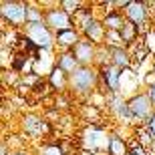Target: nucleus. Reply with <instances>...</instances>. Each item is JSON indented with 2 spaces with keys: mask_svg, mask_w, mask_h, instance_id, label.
Returning a JSON list of instances; mask_svg holds the SVG:
<instances>
[{
  "mask_svg": "<svg viewBox=\"0 0 155 155\" xmlns=\"http://www.w3.org/2000/svg\"><path fill=\"white\" fill-rule=\"evenodd\" d=\"M0 18H2V28L14 30L24 28L28 24V2L20 0H2L0 2Z\"/></svg>",
  "mask_w": 155,
  "mask_h": 155,
  "instance_id": "nucleus-1",
  "label": "nucleus"
},
{
  "mask_svg": "<svg viewBox=\"0 0 155 155\" xmlns=\"http://www.w3.org/2000/svg\"><path fill=\"white\" fill-rule=\"evenodd\" d=\"M99 69L97 67H79L69 79V89L77 95H91L99 91Z\"/></svg>",
  "mask_w": 155,
  "mask_h": 155,
  "instance_id": "nucleus-2",
  "label": "nucleus"
},
{
  "mask_svg": "<svg viewBox=\"0 0 155 155\" xmlns=\"http://www.w3.org/2000/svg\"><path fill=\"white\" fill-rule=\"evenodd\" d=\"M127 105H129V111L133 115V121L139 125H145L149 121V117L155 113V105L151 97L147 95V91H137L135 95L127 97Z\"/></svg>",
  "mask_w": 155,
  "mask_h": 155,
  "instance_id": "nucleus-3",
  "label": "nucleus"
},
{
  "mask_svg": "<svg viewBox=\"0 0 155 155\" xmlns=\"http://www.w3.org/2000/svg\"><path fill=\"white\" fill-rule=\"evenodd\" d=\"M22 35L32 40L40 51H52V48L57 46L54 32H52L45 22H28L22 28Z\"/></svg>",
  "mask_w": 155,
  "mask_h": 155,
  "instance_id": "nucleus-4",
  "label": "nucleus"
},
{
  "mask_svg": "<svg viewBox=\"0 0 155 155\" xmlns=\"http://www.w3.org/2000/svg\"><path fill=\"white\" fill-rule=\"evenodd\" d=\"M45 10V24L57 35V32H63V30H71L75 28V22H73V16L67 14V12L58 6V2L51 6V8H42Z\"/></svg>",
  "mask_w": 155,
  "mask_h": 155,
  "instance_id": "nucleus-5",
  "label": "nucleus"
},
{
  "mask_svg": "<svg viewBox=\"0 0 155 155\" xmlns=\"http://www.w3.org/2000/svg\"><path fill=\"white\" fill-rule=\"evenodd\" d=\"M97 51H99L97 45H93L91 40H87V38H81L73 46L71 52L75 54V58L79 61L81 67H95V63H97Z\"/></svg>",
  "mask_w": 155,
  "mask_h": 155,
  "instance_id": "nucleus-6",
  "label": "nucleus"
},
{
  "mask_svg": "<svg viewBox=\"0 0 155 155\" xmlns=\"http://www.w3.org/2000/svg\"><path fill=\"white\" fill-rule=\"evenodd\" d=\"M125 18L129 22L137 24V26H145V24H155L151 20V10L149 4L143 2V0H133L131 6L125 10Z\"/></svg>",
  "mask_w": 155,
  "mask_h": 155,
  "instance_id": "nucleus-7",
  "label": "nucleus"
},
{
  "mask_svg": "<svg viewBox=\"0 0 155 155\" xmlns=\"http://www.w3.org/2000/svg\"><path fill=\"white\" fill-rule=\"evenodd\" d=\"M81 35H83V38L91 40L93 45L103 46L105 45V36H107V28L103 26L101 18L95 16V18H91V20L85 24V28L81 30Z\"/></svg>",
  "mask_w": 155,
  "mask_h": 155,
  "instance_id": "nucleus-8",
  "label": "nucleus"
},
{
  "mask_svg": "<svg viewBox=\"0 0 155 155\" xmlns=\"http://www.w3.org/2000/svg\"><path fill=\"white\" fill-rule=\"evenodd\" d=\"M22 129L28 137H42L51 131V127L46 123V119H42L40 115H24L22 117Z\"/></svg>",
  "mask_w": 155,
  "mask_h": 155,
  "instance_id": "nucleus-9",
  "label": "nucleus"
},
{
  "mask_svg": "<svg viewBox=\"0 0 155 155\" xmlns=\"http://www.w3.org/2000/svg\"><path fill=\"white\" fill-rule=\"evenodd\" d=\"M81 38H83V35H81L77 28L63 30V32H57V35H54V40H57V46L61 48V52L63 51H73V46H75Z\"/></svg>",
  "mask_w": 155,
  "mask_h": 155,
  "instance_id": "nucleus-10",
  "label": "nucleus"
},
{
  "mask_svg": "<svg viewBox=\"0 0 155 155\" xmlns=\"http://www.w3.org/2000/svg\"><path fill=\"white\" fill-rule=\"evenodd\" d=\"M111 64L121 69V71L133 69V57H131V52H129V48H125V46L111 48Z\"/></svg>",
  "mask_w": 155,
  "mask_h": 155,
  "instance_id": "nucleus-11",
  "label": "nucleus"
},
{
  "mask_svg": "<svg viewBox=\"0 0 155 155\" xmlns=\"http://www.w3.org/2000/svg\"><path fill=\"white\" fill-rule=\"evenodd\" d=\"M101 22H103V26L107 30L121 32V28H123V26H125V22H127V18H125V12H121V10H117V8H113V10H109L107 14H103Z\"/></svg>",
  "mask_w": 155,
  "mask_h": 155,
  "instance_id": "nucleus-12",
  "label": "nucleus"
},
{
  "mask_svg": "<svg viewBox=\"0 0 155 155\" xmlns=\"http://www.w3.org/2000/svg\"><path fill=\"white\" fill-rule=\"evenodd\" d=\"M54 63H57L58 69L64 71V73H67L69 77H71V75H73V73H75V71L81 67L79 61L75 58V54H73L71 51H63V52H58L57 58H54Z\"/></svg>",
  "mask_w": 155,
  "mask_h": 155,
  "instance_id": "nucleus-13",
  "label": "nucleus"
},
{
  "mask_svg": "<svg viewBox=\"0 0 155 155\" xmlns=\"http://www.w3.org/2000/svg\"><path fill=\"white\" fill-rule=\"evenodd\" d=\"M131 147L125 139L117 135V133H111L109 137V147H107V155H129Z\"/></svg>",
  "mask_w": 155,
  "mask_h": 155,
  "instance_id": "nucleus-14",
  "label": "nucleus"
},
{
  "mask_svg": "<svg viewBox=\"0 0 155 155\" xmlns=\"http://www.w3.org/2000/svg\"><path fill=\"white\" fill-rule=\"evenodd\" d=\"M46 79H48V83L52 85V89H54L57 93H63L64 89L69 87V79H71V77L67 75L64 71H61V69H58L57 64H54V69L51 71V75L46 77Z\"/></svg>",
  "mask_w": 155,
  "mask_h": 155,
  "instance_id": "nucleus-15",
  "label": "nucleus"
},
{
  "mask_svg": "<svg viewBox=\"0 0 155 155\" xmlns=\"http://www.w3.org/2000/svg\"><path fill=\"white\" fill-rule=\"evenodd\" d=\"M137 75L133 73V69L129 71H123V75H121V89H119V95L123 97V93H131V95H135V89H137ZM129 95V97H131Z\"/></svg>",
  "mask_w": 155,
  "mask_h": 155,
  "instance_id": "nucleus-16",
  "label": "nucleus"
},
{
  "mask_svg": "<svg viewBox=\"0 0 155 155\" xmlns=\"http://www.w3.org/2000/svg\"><path fill=\"white\" fill-rule=\"evenodd\" d=\"M85 4L87 2H83V0H61V2H58V6H61L67 14H71V16H75L77 12H81L85 8Z\"/></svg>",
  "mask_w": 155,
  "mask_h": 155,
  "instance_id": "nucleus-17",
  "label": "nucleus"
},
{
  "mask_svg": "<svg viewBox=\"0 0 155 155\" xmlns=\"http://www.w3.org/2000/svg\"><path fill=\"white\" fill-rule=\"evenodd\" d=\"M105 46H109V48H121V46H125L121 32H115V30H107V36H105Z\"/></svg>",
  "mask_w": 155,
  "mask_h": 155,
  "instance_id": "nucleus-18",
  "label": "nucleus"
},
{
  "mask_svg": "<svg viewBox=\"0 0 155 155\" xmlns=\"http://www.w3.org/2000/svg\"><path fill=\"white\" fill-rule=\"evenodd\" d=\"M38 155H64V149L57 143H48L38 149Z\"/></svg>",
  "mask_w": 155,
  "mask_h": 155,
  "instance_id": "nucleus-19",
  "label": "nucleus"
},
{
  "mask_svg": "<svg viewBox=\"0 0 155 155\" xmlns=\"http://www.w3.org/2000/svg\"><path fill=\"white\" fill-rule=\"evenodd\" d=\"M145 127H147V131H149V135H151V139L155 141V113L149 117V121L145 123Z\"/></svg>",
  "mask_w": 155,
  "mask_h": 155,
  "instance_id": "nucleus-20",
  "label": "nucleus"
},
{
  "mask_svg": "<svg viewBox=\"0 0 155 155\" xmlns=\"http://www.w3.org/2000/svg\"><path fill=\"white\" fill-rule=\"evenodd\" d=\"M147 95L151 97V101H153V105H155V85H151L149 89H147Z\"/></svg>",
  "mask_w": 155,
  "mask_h": 155,
  "instance_id": "nucleus-21",
  "label": "nucleus"
},
{
  "mask_svg": "<svg viewBox=\"0 0 155 155\" xmlns=\"http://www.w3.org/2000/svg\"><path fill=\"white\" fill-rule=\"evenodd\" d=\"M0 155H10V151L6 147V141H2V145H0Z\"/></svg>",
  "mask_w": 155,
  "mask_h": 155,
  "instance_id": "nucleus-22",
  "label": "nucleus"
},
{
  "mask_svg": "<svg viewBox=\"0 0 155 155\" xmlns=\"http://www.w3.org/2000/svg\"><path fill=\"white\" fill-rule=\"evenodd\" d=\"M10 155H28V153H26V151H24V149H18V151H12Z\"/></svg>",
  "mask_w": 155,
  "mask_h": 155,
  "instance_id": "nucleus-23",
  "label": "nucleus"
},
{
  "mask_svg": "<svg viewBox=\"0 0 155 155\" xmlns=\"http://www.w3.org/2000/svg\"><path fill=\"white\" fill-rule=\"evenodd\" d=\"M129 155H137V153H133V151H129Z\"/></svg>",
  "mask_w": 155,
  "mask_h": 155,
  "instance_id": "nucleus-24",
  "label": "nucleus"
},
{
  "mask_svg": "<svg viewBox=\"0 0 155 155\" xmlns=\"http://www.w3.org/2000/svg\"><path fill=\"white\" fill-rule=\"evenodd\" d=\"M153 73H155V61H153Z\"/></svg>",
  "mask_w": 155,
  "mask_h": 155,
  "instance_id": "nucleus-25",
  "label": "nucleus"
}]
</instances>
